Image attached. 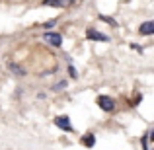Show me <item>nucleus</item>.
I'll return each instance as SVG.
<instances>
[{
  "instance_id": "obj_7",
  "label": "nucleus",
  "mask_w": 154,
  "mask_h": 150,
  "mask_svg": "<svg viewBox=\"0 0 154 150\" xmlns=\"http://www.w3.org/2000/svg\"><path fill=\"white\" fill-rule=\"evenodd\" d=\"M82 140H84V146H88V148L96 144V136H94V135H84Z\"/></svg>"
},
{
  "instance_id": "obj_6",
  "label": "nucleus",
  "mask_w": 154,
  "mask_h": 150,
  "mask_svg": "<svg viewBox=\"0 0 154 150\" xmlns=\"http://www.w3.org/2000/svg\"><path fill=\"white\" fill-rule=\"evenodd\" d=\"M47 6H68V4H72V0H45Z\"/></svg>"
},
{
  "instance_id": "obj_5",
  "label": "nucleus",
  "mask_w": 154,
  "mask_h": 150,
  "mask_svg": "<svg viewBox=\"0 0 154 150\" xmlns=\"http://www.w3.org/2000/svg\"><path fill=\"white\" fill-rule=\"evenodd\" d=\"M139 31H140L143 35H150L152 31H154V23H152V22H144L143 26L139 27Z\"/></svg>"
},
{
  "instance_id": "obj_8",
  "label": "nucleus",
  "mask_w": 154,
  "mask_h": 150,
  "mask_svg": "<svg viewBox=\"0 0 154 150\" xmlns=\"http://www.w3.org/2000/svg\"><path fill=\"white\" fill-rule=\"evenodd\" d=\"M10 68H12V70L16 72V74H23V70H22V68H20V66H18L16 63H12V64H10Z\"/></svg>"
},
{
  "instance_id": "obj_2",
  "label": "nucleus",
  "mask_w": 154,
  "mask_h": 150,
  "mask_svg": "<svg viewBox=\"0 0 154 150\" xmlns=\"http://www.w3.org/2000/svg\"><path fill=\"white\" fill-rule=\"evenodd\" d=\"M55 125H57V127H60L63 131H66V133H72L70 119H68L66 115H63V117H57V119H55Z\"/></svg>"
},
{
  "instance_id": "obj_1",
  "label": "nucleus",
  "mask_w": 154,
  "mask_h": 150,
  "mask_svg": "<svg viewBox=\"0 0 154 150\" xmlns=\"http://www.w3.org/2000/svg\"><path fill=\"white\" fill-rule=\"evenodd\" d=\"M98 105L103 109V111H113V109H115V103H113V99L107 98V96H100V98H98Z\"/></svg>"
},
{
  "instance_id": "obj_4",
  "label": "nucleus",
  "mask_w": 154,
  "mask_h": 150,
  "mask_svg": "<svg viewBox=\"0 0 154 150\" xmlns=\"http://www.w3.org/2000/svg\"><path fill=\"white\" fill-rule=\"evenodd\" d=\"M45 41L51 43V45H55V47H60V43H63V37H60L59 33H45Z\"/></svg>"
},
{
  "instance_id": "obj_3",
  "label": "nucleus",
  "mask_w": 154,
  "mask_h": 150,
  "mask_svg": "<svg viewBox=\"0 0 154 150\" xmlns=\"http://www.w3.org/2000/svg\"><path fill=\"white\" fill-rule=\"evenodd\" d=\"M88 39H92V41H109V37L107 35H103V33H100L98 29H88Z\"/></svg>"
}]
</instances>
